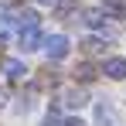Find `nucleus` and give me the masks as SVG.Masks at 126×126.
<instances>
[{
	"label": "nucleus",
	"mask_w": 126,
	"mask_h": 126,
	"mask_svg": "<svg viewBox=\"0 0 126 126\" xmlns=\"http://www.w3.org/2000/svg\"><path fill=\"white\" fill-rule=\"evenodd\" d=\"M68 48H72V44H68L65 34H51V38L44 41V51H48V58H51V62H62L65 55H68Z\"/></svg>",
	"instance_id": "1"
},
{
	"label": "nucleus",
	"mask_w": 126,
	"mask_h": 126,
	"mask_svg": "<svg viewBox=\"0 0 126 126\" xmlns=\"http://www.w3.org/2000/svg\"><path fill=\"white\" fill-rule=\"evenodd\" d=\"M17 41H21V51H38L44 44V38L38 27H24V31H17Z\"/></svg>",
	"instance_id": "2"
},
{
	"label": "nucleus",
	"mask_w": 126,
	"mask_h": 126,
	"mask_svg": "<svg viewBox=\"0 0 126 126\" xmlns=\"http://www.w3.org/2000/svg\"><path fill=\"white\" fill-rule=\"evenodd\" d=\"M3 72H7L10 82H21L24 75H27V65H24L21 58H3Z\"/></svg>",
	"instance_id": "3"
},
{
	"label": "nucleus",
	"mask_w": 126,
	"mask_h": 126,
	"mask_svg": "<svg viewBox=\"0 0 126 126\" xmlns=\"http://www.w3.org/2000/svg\"><path fill=\"white\" fill-rule=\"evenodd\" d=\"M14 24H17V31H24V27H38V10H31V7L14 10Z\"/></svg>",
	"instance_id": "4"
},
{
	"label": "nucleus",
	"mask_w": 126,
	"mask_h": 126,
	"mask_svg": "<svg viewBox=\"0 0 126 126\" xmlns=\"http://www.w3.org/2000/svg\"><path fill=\"white\" fill-rule=\"evenodd\" d=\"M62 102L68 106V109H82V106L89 102V95H85L82 89H65V95H62Z\"/></svg>",
	"instance_id": "5"
},
{
	"label": "nucleus",
	"mask_w": 126,
	"mask_h": 126,
	"mask_svg": "<svg viewBox=\"0 0 126 126\" xmlns=\"http://www.w3.org/2000/svg\"><path fill=\"white\" fill-rule=\"evenodd\" d=\"M109 79H126V58H106V68H102Z\"/></svg>",
	"instance_id": "6"
},
{
	"label": "nucleus",
	"mask_w": 126,
	"mask_h": 126,
	"mask_svg": "<svg viewBox=\"0 0 126 126\" xmlns=\"http://www.w3.org/2000/svg\"><path fill=\"white\" fill-rule=\"evenodd\" d=\"M102 10H106V17L123 21L126 17V0H102Z\"/></svg>",
	"instance_id": "7"
},
{
	"label": "nucleus",
	"mask_w": 126,
	"mask_h": 126,
	"mask_svg": "<svg viewBox=\"0 0 126 126\" xmlns=\"http://www.w3.org/2000/svg\"><path fill=\"white\" fill-rule=\"evenodd\" d=\"M82 21L89 24V27H95V31H99V27L106 24V10H102V7H99V10H85V17H82Z\"/></svg>",
	"instance_id": "8"
},
{
	"label": "nucleus",
	"mask_w": 126,
	"mask_h": 126,
	"mask_svg": "<svg viewBox=\"0 0 126 126\" xmlns=\"http://www.w3.org/2000/svg\"><path fill=\"white\" fill-rule=\"evenodd\" d=\"M92 79H95V65L82 62L79 68H75V82H92Z\"/></svg>",
	"instance_id": "9"
},
{
	"label": "nucleus",
	"mask_w": 126,
	"mask_h": 126,
	"mask_svg": "<svg viewBox=\"0 0 126 126\" xmlns=\"http://www.w3.org/2000/svg\"><path fill=\"white\" fill-rule=\"evenodd\" d=\"M79 7V0H55V17H68Z\"/></svg>",
	"instance_id": "10"
},
{
	"label": "nucleus",
	"mask_w": 126,
	"mask_h": 126,
	"mask_svg": "<svg viewBox=\"0 0 126 126\" xmlns=\"http://www.w3.org/2000/svg\"><path fill=\"white\" fill-rule=\"evenodd\" d=\"M82 48L89 51V55H102V51H106L102 38H85V41H82Z\"/></svg>",
	"instance_id": "11"
},
{
	"label": "nucleus",
	"mask_w": 126,
	"mask_h": 126,
	"mask_svg": "<svg viewBox=\"0 0 126 126\" xmlns=\"http://www.w3.org/2000/svg\"><path fill=\"white\" fill-rule=\"evenodd\" d=\"M95 116H99V123H112V112H109V109H106V106H99V109H95Z\"/></svg>",
	"instance_id": "12"
},
{
	"label": "nucleus",
	"mask_w": 126,
	"mask_h": 126,
	"mask_svg": "<svg viewBox=\"0 0 126 126\" xmlns=\"http://www.w3.org/2000/svg\"><path fill=\"white\" fill-rule=\"evenodd\" d=\"M44 126H62V119H58V112H55V109L44 116Z\"/></svg>",
	"instance_id": "13"
},
{
	"label": "nucleus",
	"mask_w": 126,
	"mask_h": 126,
	"mask_svg": "<svg viewBox=\"0 0 126 126\" xmlns=\"http://www.w3.org/2000/svg\"><path fill=\"white\" fill-rule=\"evenodd\" d=\"M62 126H89V123H85L82 116H68V119H65V123H62Z\"/></svg>",
	"instance_id": "14"
},
{
	"label": "nucleus",
	"mask_w": 126,
	"mask_h": 126,
	"mask_svg": "<svg viewBox=\"0 0 126 126\" xmlns=\"http://www.w3.org/2000/svg\"><path fill=\"white\" fill-rule=\"evenodd\" d=\"M7 99H10V92H7V85H0V109L7 106Z\"/></svg>",
	"instance_id": "15"
},
{
	"label": "nucleus",
	"mask_w": 126,
	"mask_h": 126,
	"mask_svg": "<svg viewBox=\"0 0 126 126\" xmlns=\"http://www.w3.org/2000/svg\"><path fill=\"white\" fill-rule=\"evenodd\" d=\"M34 3H55V0H34Z\"/></svg>",
	"instance_id": "16"
}]
</instances>
